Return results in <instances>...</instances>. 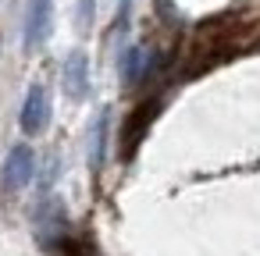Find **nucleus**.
<instances>
[{"label": "nucleus", "instance_id": "f03ea898", "mask_svg": "<svg viewBox=\"0 0 260 256\" xmlns=\"http://www.w3.org/2000/svg\"><path fill=\"white\" fill-rule=\"evenodd\" d=\"M22 132L25 135H40L47 125H50V93L47 86H29L25 93V103H22Z\"/></svg>", "mask_w": 260, "mask_h": 256}, {"label": "nucleus", "instance_id": "f257e3e1", "mask_svg": "<svg viewBox=\"0 0 260 256\" xmlns=\"http://www.w3.org/2000/svg\"><path fill=\"white\" fill-rule=\"evenodd\" d=\"M36 174V153L32 146H11V153L4 157V171H0V185L4 192H22Z\"/></svg>", "mask_w": 260, "mask_h": 256}, {"label": "nucleus", "instance_id": "20e7f679", "mask_svg": "<svg viewBox=\"0 0 260 256\" xmlns=\"http://www.w3.org/2000/svg\"><path fill=\"white\" fill-rule=\"evenodd\" d=\"M61 82H64V93H68L72 100H82V96H86V89H89V61H86V54L75 50V54L64 61Z\"/></svg>", "mask_w": 260, "mask_h": 256}, {"label": "nucleus", "instance_id": "39448f33", "mask_svg": "<svg viewBox=\"0 0 260 256\" xmlns=\"http://www.w3.org/2000/svg\"><path fill=\"white\" fill-rule=\"evenodd\" d=\"M107 132H111V114L104 111V114L96 118V125H93V146H89V160H93L96 171H100V164H104V157H107Z\"/></svg>", "mask_w": 260, "mask_h": 256}, {"label": "nucleus", "instance_id": "7ed1b4c3", "mask_svg": "<svg viewBox=\"0 0 260 256\" xmlns=\"http://www.w3.org/2000/svg\"><path fill=\"white\" fill-rule=\"evenodd\" d=\"M50 18H54V0H29V11H25V50H40L47 43Z\"/></svg>", "mask_w": 260, "mask_h": 256}, {"label": "nucleus", "instance_id": "423d86ee", "mask_svg": "<svg viewBox=\"0 0 260 256\" xmlns=\"http://www.w3.org/2000/svg\"><path fill=\"white\" fill-rule=\"evenodd\" d=\"M93 18V0H82V8H79V29H86Z\"/></svg>", "mask_w": 260, "mask_h": 256}]
</instances>
